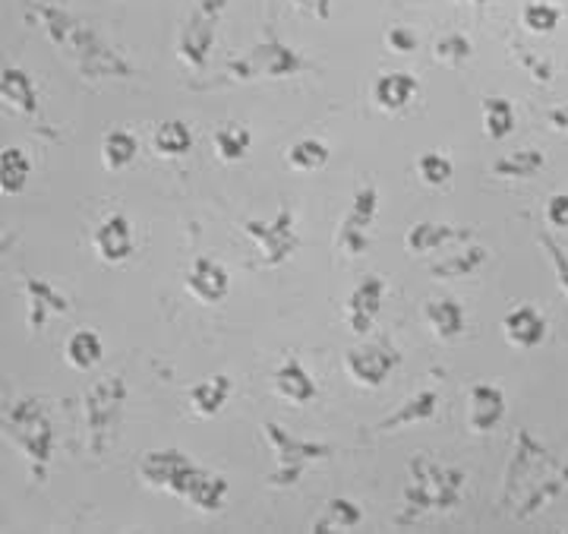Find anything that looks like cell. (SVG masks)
<instances>
[{
    "mask_svg": "<svg viewBox=\"0 0 568 534\" xmlns=\"http://www.w3.org/2000/svg\"><path fill=\"white\" fill-rule=\"evenodd\" d=\"M244 231L246 238L256 244V250H260V260H263L265 266H282L284 260L301 244L297 225H294V212L287 205L278 209L268 222L250 219V222H244Z\"/></svg>",
    "mask_w": 568,
    "mask_h": 534,
    "instance_id": "cell-7",
    "label": "cell"
},
{
    "mask_svg": "<svg viewBox=\"0 0 568 534\" xmlns=\"http://www.w3.org/2000/svg\"><path fill=\"white\" fill-rule=\"evenodd\" d=\"M544 164H547L544 152L518 149V152H508L503 159H496L493 162V174L496 178H506V181H521V178H534Z\"/></svg>",
    "mask_w": 568,
    "mask_h": 534,
    "instance_id": "cell-31",
    "label": "cell"
},
{
    "mask_svg": "<svg viewBox=\"0 0 568 534\" xmlns=\"http://www.w3.org/2000/svg\"><path fill=\"white\" fill-rule=\"evenodd\" d=\"M29 20H36V26L48 36V41L63 48L77 61L85 80H121V77L133 73L130 63L123 61L89 22L77 20L70 10L39 0V3H32Z\"/></svg>",
    "mask_w": 568,
    "mask_h": 534,
    "instance_id": "cell-1",
    "label": "cell"
},
{
    "mask_svg": "<svg viewBox=\"0 0 568 534\" xmlns=\"http://www.w3.org/2000/svg\"><path fill=\"white\" fill-rule=\"evenodd\" d=\"M186 291L200 301V304H222L231 291L227 269L212 260V256H196L186 269Z\"/></svg>",
    "mask_w": 568,
    "mask_h": 534,
    "instance_id": "cell-15",
    "label": "cell"
},
{
    "mask_svg": "<svg viewBox=\"0 0 568 534\" xmlns=\"http://www.w3.org/2000/svg\"><path fill=\"white\" fill-rule=\"evenodd\" d=\"M0 102L13 108L17 114H36L39 111V89L22 67H3L0 70Z\"/></svg>",
    "mask_w": 568,
    "mask_h": 534,
    "instance_id": "cell-19",
    "label": "cell"
},
{
    "mask_svg": "<svg viewBox=\"0 0 568 534\" xmlns=\"http://www.w3.org/2000/svg\"><path fill=\"white\" fill-rule=\"evenodd\" d=\"M436 409H439V395L433 390L417 392V395H410L407 402H402L398 409L392 411L388 417L379 421V427L376 431H398V427H410V424H424L429 417H436Z\"/></svg>",
    "mask_w": 568,
    "mask_h": 534,
    "instance_id": "cell-22",
    "label": "cell"
},
{
    "mask_svg": "<svg viewBox=\"0 0 568 534\" xmlns=\"http://www.w3.org/2000/svg\"><path fill=\"white\" fill-rule=\"evenodd\" d=\"M227 493H231V484L224 481L222 474H212L203 468L193 477V484H190V491H186L183 500L193 503L203 513H219L224 506V500H227Z\"/></svg>",
    "mask_w": 568,
    "mask_h": 534,
    "instance_id": "cell-25",
    "label": "cell"
},
{
    "mask_svg": "<svg viewBox=\"0 0 568 534\" xmlns=\"http://www.w3.org/2000/svg\"><path fill=\"white\" fill-rule=\"evenodd\" d=\"M272 390L282 395L284 402L291 405H306L316 399V380L306 373V367L297 357H284L278 370L272 373Z\"/></svg>",
    "mask_w": 568,
    "mask_h": 534,
    "instance_id": "cell-18",
    "label": "cell"
},
{
    "mask_svg": "<svg viewBox=\"0 0 568 534\" xmlns=\"http://www.w3.org/2000/svg\"><path fill=\"white\" fill-rule=\"evenodd\" d=\"M540 246L547 250L549 263H552V272H556V282H559V288L566 291V298H568V253L559 244H552V238H547V234L540 238Z\"/></svg>",
    "mask_w": 568,
    "mask_h": 534,
    "instance_id": "cell-37",
    "label": "cell"
},
{
    "mask_svg": "<svg viewBox=\"0 0 568 534\" xmlns=\"http://www.w3.org/2000/svg\"><path fill=\"white\" fill-rule=\"evenodd\" d=\"M436 54L446 63H462L470 54V44L462 36H446V39L436 44Z\"/></svg>",
    "mask_w": 568,
    "mask_h": 534,
    "instance_id": "cell-39",
    "label": "cell"
},
{
    "mask_svg": "<svg viewBox=\"0 0 568 534\" xmlns=\"http://www.w3.org/2000/svg\"><path fill=\"white\" fill-rule=\"evenodd\" d=\"M452 174H455L452 159L443 155V152H424V155L417 159V178H420L426 187H446L448 181H452Z\"/></svg>",
    "mask_w": 568,
    "mask_h": 534,
    "instance_id": "cell-36",
    "label": "cell"
},
{
    "mask_svg": "<svg viewBox=\"0 0 568 534\" xmlns=\"http://www.w3.org/2000/svg\"><path fill=\"white\" fill-rule=\"evenodd\" d=\"M470 231H462V228L443 225V222H417V225L407 231L405 246L407 253H436V250H446L448 244H458V241H467Z\"/></svg>",
    "mask_w": 568,
    "mask_h": 534,
    "instance_id": "cell-21",
    "label": "cell"
},
{
    "mask_svg": "<svg viewBox=\"0 0 568 534\" xmlns=\"http://www.w3.org/2000/svg\"><path fill=\"white\" fill-rule=\"evenodd\" d=\"M126 383L121 373L95 380L82 395V427H85V446L92 455H104L114 433L121 427L123 409H126Z\"/></svg>",
    "mask_w": 568,
    "mask_h": 534,
    "instance_id": "cell-4",
    "label": "cell"
},
{
    "mask_svg": "<svg viewBox=\"0 0 568 534\" xmlns=\"http://www.w3.org/2000/svg\"><path fill=\"white\" fill-rule=\"evenodd\" d=\"M462 493H465V472L446 468V465L433 462L429 455H417L410 462V468H407L398 525H410V522H417L420 515L433 513V510L458 506Z\"/></svg>",
    "mask_w": 568,
    "mask_h": 534,
    "instance_id": "cell-3",
    "label": "cell"
},
{
    "mask_svg": "<svg viewBox=\"0 0 568 534\" xmlns=\"http://www.w3.org/2000/svg\"><path fill=\"white\" fill-rule=\"evenodd\" d=\"M32 178V159L20 145H7L0 152V193L3 197H20Z\"/></svg>",
    "mask_w": 568,
    "mask_h": 534,
    "instance_id": "cell-24",
    "label": "cell"
},
{
    "mask_svg": "<svg viewBox=\"0 0 568 534\" xmlns=\"http://www.w3.org/2000/svg\"><path fill=\"white\" fill-rule=\"evenodd\" d=\"M92 246H95L99 260L108 263V266H118L123 260H130L133 246H136L130 219L123 212H114V215L102 219V225L95 228V234H92Z\"/></svg>",
    "mask_w": 568,
    "mask_h": 534,
    "instance_id": "cell-14",
    "label": "cell"
},
{
    "mask_svg": "<svg viewBox=\"0 0 568 534\" xmlns=\"http://www.w3.org/2000/svg\"><path fill=\"white\" fill-rule=\"evenodd\" d=\"M328 162V145L320 140H297L287 149V164L294 171H320Z\"/></svg>",
    "mask_w": 568,
    "mask_h": 534,
    "instance_id": "cell-35",
    "label": "cell"
},
{
    "mask_svg": "<svg viewBox=\"0 0 568 534\" xmlns=\"http://www.w3.org/2000/svg\"><path fill=\"white\" fill-rule=\"evenodd\" d=\"M376 212H379V190L373 184H364L354 193L351 209L345 212L342 228H338V238H335V244H338L342 253H347V256H361V253H364L366 234H369V228H373Z\"/></svg>",
    "mask_w": 568,
    "mask_h": 534,
    "instance_id": "cell-9",
    "label": "cell"
},
{
    "mask_svg": "<svg viewBox=\"0 0 568 534\" xmlns=\"http://www.w3.org/2000/svg\"><path fill=\"white\" fill-rule=\"evenodd\" d=\"M250 143H253V137H250V130L241 127V123H224V127L215 130V137H212L215 155L222 162H241L246 152H250Z\"/></svg>",
    "mask_w": 568,
    "mask_h": 534,
    "instance_id": "cell-33",
    "label": "cell"
},
{
    "mask_svg": "<svg viewBox=\"0 0 568 534\" xmlns=\"http://www.w3.org/2000/svg\"><path fill=\"white\" fill-rule=\"evenodd\" d=\"M525 22H528V29H534V32H549L559 22V10H552L547 3H534V7L525 10Z\"/></svg>",
    "mask_w": 568,
    "mask_h": 534,
    "instance_id": "cell-38",
    "label": "cell"
},
{
    "mask_svg": "<svg viewBox=\"0 0 568 534\" xmlns=\"http://www.w3.org/2000/svg\"><path fill=\"white\" fill-rule=\"evenodd\" d=\"M63 357H67V364L73 370H92L95 364H102V335L92 332V329H77V332L67 339V345H63Z\"/></svg>",
    "mask_w": 568,
    "mask_h": 534,
    "instance_id": "cell-26",
    "label": "cell"
},
{
    "mask_svg": "<svg viewBox=\"0 0 568 534\" xmlns=\"http://www.w3.org/2000/svg\"><path fill=\"white\" fill-rule=\"evenodd\" d=\"M294 7H301L304 13H313L320 20H328V0H294Z\"/></svg>",
    "mask_w": 568,
    "mask_h": 534,
    "instance_id": "cell-42",
    "label": "cell"
},
{
    "mask_svg": "<svg viewBox=\"0 0 568 534\" xmlns=\"http://www.w3.org/2000/svg\"><path fill=\"white\" fill-rule=\"evenodd\" d=\"M549 123H552V130L568 133V104H562V108H552V111H549Z\"/></svg>",
    "mask_w": 568,
    "mask_h": 534,
    "instance_id": "cell-43",
    "label": "cell"
},
{
    "mask_svg": "<svg viewBox=\"0 0 568 534\" xmlns=\"http://www.w3.org/2000/svg\"><path fill=\"white\" fill-rule=\"evenodd\" d=\"M395 367H398V354L386 345H366L345 354L347 376L364 390H379Z\"/></svg>",
    "mask_w": 568,
    "mask_h": 534,
    "instance_id": "cell-11",
    "label": "cell"
},
{
    "mask_svg": "<svg viewBox=\"0 0 568 534\" xmlns=\"http://www.w3.org/2000/svg\"><path fill=\"white\" fill-rule=\"evenodd\" d=\"M383 301H386V282L379 275L361 279V285L351 291V298H347L345 304L351 332H357V335L369 332L373 323H376V316H379V310H383Z\"/></svg>",
    "mask_w": 568,
    "mask_h": 534,
    "instance_id": "cell-13",
    "label": "cell"
},
{
    "mask_svg": "<svg viewBox=\"0 0 568 534\" xmlns=\"http://www.w3.org/2000/svg\"><path fill=\"white\" fill-rule=\"evenodd\" d=\"M22 294H26V308H29L26 320H29L32 332H41V329L48 326V320L70 313L67 294H61L58 288L51 285L48 279H41V275H26L22 279Z\"/></svg>",
    "mask_w": 568,
    "mask_h": 534,
    "instance_id": "cell-12",
    "label": "cell"
},
{
    "mask_svg": "<svg viewBox=\"0 0 568 534\" xmlns=\"http://www.w3.org/2000/svg\"><path fill=\"white\" fill-rule=\"evenodd\" d=\"M136 152H140V143H136L133 133H126V130H108V133H104L102 164L108 171H123V168H130L133 159H136Z\"/></svg>",
    "mask_w": 568,
    "mask_h": 534,
    "instance_id": "cell-29",
    "label": "cell"
},
{
    "mask_svg": "<svg viewBox=\"0 0 568 534\" xmlns=\"http://www.w3.org/2000/svg\"><path fill=\"white\" fill-rule=\"evenodd\" d=\"M386 41H388V48H392V51H398V54H407V51H414V48H417V39H414L407 29H402V26L388 29Z\"/></svg>",
    "mask_w": 568,
    "mask_h": 534,
    "instance_id": "cell-41",
    "label": "cell"
},
{
    "mask_svg": "<svg viewBox=\"0 0 568 534\" xmlns=\"http://www.w3.org/2000/svg\"><path fill=\"white\" fill-rule=\"evenodd\" d=\"M547 225L568 228V193H556L547 203Z\"/></svg>",
    "mask_w": 568,
    "mask_h": 534,
    "instance_id": "cell-40",
    "label": "cell"
},
{
    "mask_svg": "<svg viewBox=\"0 0 568 534\" xmlns=\"http://www.w3.org/2000/svg\"><path fill=\"white\" fill-rule=\"evenodd\" d=\"M424 316L429 329L436 332V339H458L465 332V310L458 301L443 298V301H429L424 308Z\"/></svg>",
    "mask_w": 568,
    "mask_h": 534,
    "instance_id": "cell-27",
    "label": "cell"
},
{
    "mask_svg": "<svg viewBox=\"0 0 568 534\" xmlns=\"http://www.w3.org/2000/svg\"><path fill=\"white\" fill-rule=\"evenodd\" d=\"M200 472H203V468L181 450H152L140 459L142 481H145L149 487H155V491L174 493V496H181V500L186 496L193 477Z\"/></svg>",
    "mask_w": 568,
    "mask_h": 534,
    "instance_id": "cell-6",
    "label": "cell"
},
{
    "mask_svg": "<svg viewBox=\"0 0 568 534\" xmlns=\"http://www.w3.org/2000/svg\"><path fill=\"white\" fill-rule=\"evenodd\" d=\"M310 63L282 41H265L256 44L246 58L231 63V73L237 80H253V77H268V80H284V77H297L304 73Z\"/></svg>",
    "mask_w": 568,
    "mask_h": 534,
    "instance_id": "cell-8",
    "label": "cell"
},
{
    "mask_svg": "<svg viewBox=\"0 0 568 534\" xmlns=\"http://www.w3.org/2000/svg\"><path fill=\"white\" fill-rule=\"evenodd\" d=\"M503 332H506L508 345L530 351L537 349V345H544V339H547V320L534 308L521 304V308L508 310L506 316H503Z\"/></svg>",
    "mask_w": 568,
    "mask_h": 534,
    "instance_id": "cell-17",
    "label": "cell"
},
{
    "mask_svg": "<svg viewBox=\"0 0 568 534\" xmlns=\"http://www.w3.org/2000/svg\"><path fill=\"white\" fill-rule=\"evenodd\" d=\"M0 436H7L26 455L32 481L48 477L58 433H54V424L39 399H17V402L3 405L0 409Z\"/></svg>",
    "mask_w": 568,
    "mask_h": 534,
    "instance_id": "cell-2",
    "label": "cell"
},
{
    "mask_svg": "<svg viewBox=\"0 0 568 534\" xmlns=\"http://www.w3.org/2000/svg\"><path fill=\"white\" fill-rule=\"evenodd\" d=\"M484 263H487V250L484 246H467L462 253H448L446 260H439L436 266L429 269V275L433 279H467Z\"/></svg>",
    "mask_w": 568,
    "mask_h": 534,
    "instance_id": "cell-30",
    "label": "cell"
},
{
    "mask_svg": "<svg viewBox=\"0 0 568 534\" xmlns=\"http://www.w3.org/2000/svg\"><path fill=\"white\" fill-rule=\"evenodd\" d=\"M515 130V108L506 99H487L484 102V133L489 140H506Z\"/></svg>",
    "mask_w": 568,
    "mask_h": 534,
    "instance_id": "cell-34",
    "label": "cell"
},
{
    "mask_svg": "<svg viewBox=\"0 0 568 534\" xmlns=\"http://www.w3.org/2000/svg\"><path fill=\"white\" fill-rule=\"evenodd\" d=\"M152 145L164 159H181V155H186L193 149V130L183 121H164L159 123V130L152 137Z\"/></svg>",
    "mask_w": 568,
    "mask_h": 534,
    "instance_id": "cell-32",
    "label": "cell"
},
{
    "mask_svg": "<svg viewBox=\"0 0 568 534\" xmlns=\"http://www.w3.org/2000/svg\"><path fill=\"white\" fill-rule=\"evenodd\" d=\"M414 95H417V80L410 73H388V77H379L373 85V102L388 114L407 108L414 102Z\"/></svg>",
    "mask_w": 568,
    "mask_h": 534,
    "instance_id": "cell-23",
    "label": "cell"
},
{
    "mask_svg": "<svg viewBox=\"0 0 568 534\" xmlns=\"http://www.w3.org/2000/svg\"><path fill=\"white\" fill-rule=\"evenodd\" d=\"M224 0H200L196 13L190 17L186 29L181 36V58L193 70H203L209 61V51H212V41H215V22L222 13Z\"/></svg>",
    "mask_w": 568,
    "mask_h": 534,
    "instance_id": "cell-10",
    "label": "cell"
},
{
    "mask_svg": "<svg viewBox=\"0 0 568 534\" xmlns=\"http://www.w3.org/2000/svg\"><path fill=\"white\" fill-rule=\"evenodd\" d=\"M17 246V234L13 231H0V260Z\"/></svg>",
    "mask_w": 568,
    "mask_h": 534,
    "instance_id": "cell-44",
    "label": "cell"
},
{
    "mask_svg": "<svg viewBox=\"0 0 568 534\" xmlns=\"http://www.w3.org/2000/svg\"><path fill=\"white\" fill-rule=\"evenodd\" d=\"M231 392H234V380H231L227 373H215V376H209V380L193 383V386L186 390V402H190V409L196 411L200 417H215V414L227 405Z\"/></svg>",
    "mask_w": 568,
    "mask_h": 534,
    "instance_id": "cell-20",
    "label": "cell"
},
{
    "mask_svg": "<svg viewBox=\"0 0 568 534\" xmlns=\"http://www.w3.org/2000/svg\"><path fill=\"white\" fill-rule=\"evenodd\" d=\"M361 522H364V510H361L354 500H347V496H335V500L325 503L323 515L313 522V532H332V528L351 532V528H357Z\"/></svg>",
    "mask_w": 568,
    "mask_h": 534,
    "instance_id": "cell-28",
    "label": "cell"
},
{
    "mask_svg": "<svg viewBox=\"0 0 568 534\" xmlns=\"http://www.w3.org/2000/svg\"><path fill=\"white\" fill-rule=\"evenodd\" d=\"M263 433L265 440H268V446H272V452H275V462H278V468L268 477L272 487H291V484H297L301 474L306 472V465L323 462V459L332 455V446H328V443H310V440H301V436H294V433H287L284 427H278L275 421H265Z\"/></svg>",
    "mask_w": 568,
    "mask_h": 534,
    "instance_id": "cell-5",
    "label": "cell"
},
{
    "mask_svg": "<svg viewBox=\"0 0 568 534\" xmlns=\"http://www.w3.org/2000/svg\"><path fill=\"white\" fill-rule=\"evenodd\" d=\"M506 417V395L493 383H477L467 392V424L474 433H489Z\"/></svg>",
    "mask_w": 568,
    "mask_h": 534,
    "instance_id": "cell-16",
    "label": "cell"
}]
</instances>
